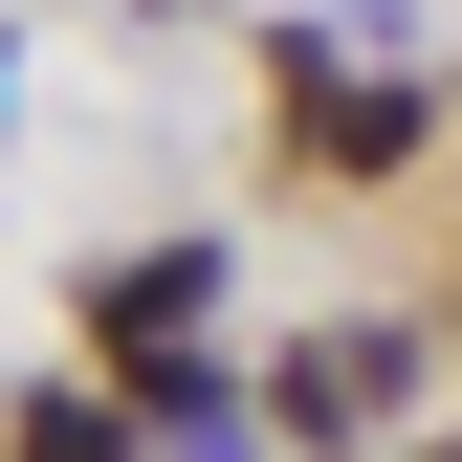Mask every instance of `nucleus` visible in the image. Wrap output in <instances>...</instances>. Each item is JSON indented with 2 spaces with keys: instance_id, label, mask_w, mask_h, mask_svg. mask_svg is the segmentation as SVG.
I'll return each mask as SVG.
<instances>
[{
  "instance_id": "f257e3e1",
  "label": "nucleus",
  "mask_w": 462,
  "mask_h": 462,
  "mask_svg": "<svg viewBox=\"0 0 462 462\" xmlns=\"http://www.w3.org/2000/svg\"><path fill=\"white\" fill-rule=\"evenodd\" d=\"M419 133H440V110L396 88V67H330V44L286 23V154H330V177H396Z\"/></svg>"
},
{
  "instance_id": "f03ea898",
  "label": "nucleus",
  "mask_w": 462,
  "mask_h": 462,
  "mask_svg": "<svg viewBox=\"0 0 462 462\" xmlns=\"http://www.w3.org/2000/svg\"><path fill=\"white\" fill-rule=\"evenodd\" d=\"M23 462H133V419L110 396H23Z\"/></svg>"
},
{
  "instance_id": "7ed1b4c3",
  "label": "nucleus",
  "mask_w": 462,
  "mask_h": 462,
  "mask_svg": "<svg viewBox=\"0 0 462 462\" xmlns=\"http://www.w3.org/2000/svg\"><path fill=\"white\" fill-rule=\"evenodd\" d=\"M440 462H462V440H440Z\"/></svg>"
}]
</instances>
